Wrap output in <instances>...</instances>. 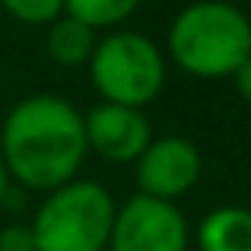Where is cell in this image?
I'll return each instance as SVG.
<instances>
[{
    "label": "cell",
    "mask_w": 251,
    "mask_h": 251,
    "mask_svg": "<svg viewBox=\"0 0 251 251\" xmlns=\"http://www.w3.org/2000/svg\"><path fill=\"white\" fill-rule=\"evenodd\" d=\"M89 83L102 102L147 108L166 86V51L134 29H111L96 42L89 57Z\"/></svg>",
    "instance_id": "277c9868"
},
{
    "label": "cell",
    "mask_w": 251,
    "mask_h": 251,
    "mask_svg": "<svg viewBox=\"0 0 251 251\" xmlns=\"http://www.w3.org/2000/svg\"><path fill=\"white\" fill-rule=\"evenodd\" d=\"M118 203L105 184L74 178L48 191L32 216L38 251H105Z\"/></svg>",
    "instance_id": "3957f363"
},
{
    "label": "cell",
    "mask_w": 251,
    "mask_h": 251,
    "mask_svg": "<svg viewBox=\"0 0 251 251\" xmlns=\"http://www.w3.org/2000/svg\"><path fill=\"white\" fill-rule=\"evenodd\" d=\"M10 172H6V162H3V156H0V203L6 201V194H10Z\"/></svg>",
    "instance_id": "5bb4252c"
},
{
    "label": "cell",
    "mask_w": 251,
    "mask_h": 251,
    "mask_svg": "<svg viewBox=\"0 0 251 251\" xmlns=\"http://www.w3.org/2000/svg\"><path fill=\"white\" fill-rule=\"evenodd\" d=\"M232 83H235V92H239L242 99L251 105V54L245 57V61L235 67V74H232Z\"/></svg>",
    "instance_id": "4fadbf2b"
},
{
    "label": "cell",
    "mask_w": 251,
    "mask_h": 251,
    "mask_svg": "<svg viewBox=\"0 0 251 251\" xmlns=\"http://www.w3.org/2000/svg\"><path fill=\"white\" fill-rule=\"evenodd\" d=\"M0 102H3V89H0Z\"/></svg>",
    "instance_id": "9a60e30c"
},
{
    "label": "cell",
    "mask_w": 251,
    "mask_h": 251,
    "mask_svg": "<svg viewBox=\"0 0 251 251\" xmlns=\"http://www.w3.org/2000/svg\"><path fill=\"white\" fill-rule=\"evenodd\" d=\"M134 169H137V194L175 203L178 197L194 191V184L201 181L203 156L194 140L169 134V137H153V143L143 150Z\"/></svg>",
    "instance_id": "8992f818"
},
{
    "label": "cell",
    "mask_w": 251,
    "mask_h": 251,
    "mask_svg": "<svg viewBox=\"0 0 251 251\" xmlns=\"http://www.w3.org/2000/svg\"><path fill=\"white\" fill-rule=\"evenodd\" d=\"M86 147L99 159L127 166L143 156V150L153 143V124L143 115V108L99 102L83 115Z\"/></svg>",
    "instance_id": "52a82bcc"
},
{
    "label": "cell",
    "mask_w": 251,
    "mask_h": 251,
    "mask_svg": "<svg viewBox=\"0 0 251 251\" xmlns=\"http://www.w3.org/2000/svg\"><path fill=\"white\" fill-rule=\"evenodd\" d=\"M191 226L178 203L134 194L118 207L105 251H188Z\"/></svg>",
    "instance_id": "5b68a950"
},
{
    "label": "cell",
    "mask_w": 251,
    "mask_h": 251,
    "mask_svg": "<svg viewBox=\"0 0 251 251\" xmlns=\"http://www.w3.org/2000/svg\"><path fill=\"white\" fill-rule=\"evenodd\" d=\"M201 251H251V210L248 207H226L210 210L194 232Z\"/></svg>",
    "instance_id": "ba28073f"
},
{
    "label": "cell",
    "mask_w": 251,
    "mask_h": 251,
    "mask_svg": "<svg viewBox=\"0 0 251 251\" xmlns=\"http://www.w3.org/2000/svg\"><path fill=\"white\" fill-rule=\"evenodd\" d=\"M0 251H38L29 223H10L0 229Z\"/></svg>",
    "instance_id": "7c38bea8"
},
{
    "label": "cell",
    "mask_w": 251,
    "mask_h": 251,
    "mask_svg": "<svg viewBox=\"0 0 251 251\" xmlns=\"http://www.w3.org/2000/svg\"><path fill=\"white\" fill-rule=\"evenodd\" d=\"M0 6L23 25H51L64 16V0H0Z\"/></svg>",
    "instance_id": "8fae6325"
},
{
    "label": "cell",
    "mask_w": 251,
    "mask_h": 251,
    "mask_svg": "<svg viewBox=\"0 0 251 251\" xmlns=\"http://www.w3.org/2000/svg\"><path fill=\"white\" fill-rule=\"evenodd\" d=\"M166 51L178 70L197 80H223L251 54V19L226 0L188 3L169 25Z\"/></svg>",
    "instance_id": "7a4b0ae2"
},
{
    "label": "cell",
    "mask_w": 251,
    "mask_h": 251,
    "mask_svg": "<svg viewBox=\"0 0 251 251\" xmlns=\"http://www.w3.org/2000/svg\"><path fill=\"white\" fill-rule=\"evenodd\" d=\"M86 127L74 102L54 92H35L16 102L0 127V156L10 181L48 191L74 181L86 162Z\"/></svg>",
    "instance_id": "6da1fadb"
},
{
    "label": "cell",
    "mask_w": 251,
    "mask_h": 251,
    "mask_svg": "<svg viewBox=\"0 0 251 251\" xmlns=\"http://www.w3.org/2000/svg\"><path fill=\"white\" fill-rule=\"evenodd\" d=\"M96 42H99V32L89 29L86 23L74 16H57L54 23L48 25V35H45V51L54 64L61 67H86L96 51Z\"/></svg>",
    "instance_id": "9c48e42d"
},
{
    "label": "cell",
    "mask_w": 251,
    "mask_h": 251,
    "mask_svg": "<svg viewBox=\"0 0 251 251\" xmlns=\"http://www.w3.org/2000/svg\"><path fill=\"white\" fill-rule=\"evenodd\" d=\"M143 0H64V13L74 19L86 23L89 29H118L121 23H127L137 13Z\"/></svg>",
    "instance_id": "30bf717a"
}]
</instances>
